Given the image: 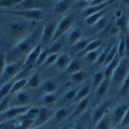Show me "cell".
I'll return each instance as SVG.
<instances>
[{
	"mask_svg": "<svg viewBox=\"0 0 129 129\" xmlns=\"http://www.w3.org/2000/svg\"><path fill=\"white\" fill-rule=\"evenodd\" d=\"M39 35H41V32H39L37 29L34 28V30L27 37L17 42L9 52V58L12 60V62L22 59L23 56H27L28 53L38 45L37 39Z\"/></svg>",
	"mask_w": 129,
	"mask_h": 129,
	"instance_id": "obj_1",
	"label": "cell"
},
{
	"mask_svg": "<svg viewBox=\"0 0 129 129\" xmlns=\"http://www.w3.org/2000/svg\"><path fill=\"white\" fill-rule=\"evenodd\" d=\"M35 22L28 21L25 19H19L16 21H12L8 24V33L14 41L19 42L20 40L27 37L32 31L34 30Z\"/></svg>",
	"mask_w": 129,
	"mask_h": 129,
	"instance_id": "obj_2",
	"label": "cell"
},
{
	"mask_svg": "<svg viewBox=\"0 0 129 129\" xmlns=\"http://www.w3.org/2000/svg\"><path fill=\"white\" fill-rule=\"evenodd\" d=\"M23 64H24L23 59H20L18 61L10 62V63L6 64L3 72L1 73V76H0V83L3 84L7 81H10V80L17 78L18 74L23 69Z\"/></svg>",
	"mask_w": 129,
	"mask_h": 129,
	"instance_id": "obj_3",
	"label": "cell"
},
{
	"mask_svg": "<svg viewBox=\"0 0 129 129\" xmlns=\"http://www.w3.org/2000/svg\"><path fill=\"white\" fill-rule=\"evenodd\" d=\"M74 21H76V18H74L73 15H68V16H65L63 19H61L60 22L57 24L55 33H54V36H53V38L51 40V44L54 42V41L58 40L65 33H67L68 30L73 26Z\"/></svg>",
	"mask_w": 129,
	"mask_h": 129,
	"instance_id": "obj_4",
	"label": "cell"
},
{
	"mask_svg": "<svg viewBox=\"0 0 129 129\" xmlns=\"http://www.w3.org/2000/svg\"><path fill=\"white\" fill-rule=\"evenodd\" d=\"M128 71H129V58L123 57L121 58L117 67L115 68L111 79L115 84H122V82L127 76Z\"/></svg>",
	"mask_w": 129,
	"mask_h": 129,
	"instance_id": "obj_5",
	"label": "cell"
},
{
	"mask_svg": "<svg viewBox=\"0 0 129 129\" xmlns=\"http://www.w3.org/2000/svg\"><path fill=\"white\" fill-rule=\"evenodd\" d=\"M4 14L13 15L19 18H22L28 21H39L44 18V10L42 9H30V10H5Z\"/></svg>",
	"mask_w": 129,
	"mask_h": 129,
	"instance_id": "obj_6",
	"label": "cell"
},
{
	"mask_svg": "<svg viewBox=\"0 0 129 129\" xmlns=\"http://www.w3.org/2000/svg\"><path fill=\"white\" fill-rule=\"evenodd\" d=\"M30 107H31L30 104L22 105V106H9L5 112L0 114V122H7L15 120L20 116H22L23 114H25Z\"/></svg>",
	"mask_w": 129,
	"mask_h": 129,
	"instance_id": "obj_7",
	"label": "cell"
},
{
	"mask_svg": "<svg viewBox=\"0 0 129 129\" xmlns=\"http://www.w3.org/2000/svg\"><path fill=\"white\" fill-rule=\"evenodd\" d=\"M55 112L53 110L49 109L47 106H39V111H38V115L35 118V120L32 124L31 128H36V127H41L45 126L46 123H48L52 118H54Z\"/></svg>",
	"mask_w": 129,
	"mask_h": 129,
	"instance_id": "obj_8",
	"label": "cell"
},
{
	"mask_svg": "<svg viewBox=\"0 0 129 129\" xmlns=\"http://www.w3.org/2000/svg\"><path fill=\"white\" fill-rule=\"evenodd\" d=\"M56 23L55 22H50L48 23L41 30V35H40V40H41V46H47L49 44H51V40L54 36V33H55L56 30Z\"/></svg>",
	"mask_w": 129,
	"mask_h": 129,
	"instance_id": "obj_9",
	"label": "cell"
},
{
	"mask_svg": "<svg viewBox=\"0 0 129 129\" xmlns=\"http://www.w3.org/2000/svg\"><path fill=\"white\" fill-rule=\"evenodd\" d=\"M46 6L45 0H24L19 5H17L15 10H30V9H42ZM12 10V9H10Z\"/></svg>",
	"mask_w": 129,
	"mask_h": 129,
	"instance_id": "obj_10",
	"label": "cell"
},
{
	"mask_svg": "<svg viewBox=\"0 0 129 129\" xmlns=\"http://www.w3.org/2000/svg\"><path fill=\"white\" fill-rule=\"evenodd\" d=\"M44 49V47L41 46V44H38L36 47H34L32 49L28 55L26 56V58L24 59V64H23V68H28V67H32L33 68L35 66V63H36V60L39 56V54L41 52V50Z\"/></svg>",
	"mask_w": 129,
	"mask_h": 129,
	"instance_id": "obj_11",
	"label": "cell"
},
{
	"mask_svg": "<svg viewBox=\"0 0 129 129\" xmlns=\"http://www.w3.org/2000/svg\"><path fill=\"white\" fill-rule=\"evenodd\" d=\"M110 104H111L110 100H105V101L101 102L100 104H98V105L93 110L91 119H92V121H93L94 124H96L97 122H99V121L102 119V118L106 115L107 110H109V107H110Z\"/></svg>",
	"mask_w": 129,
	"mask_h": 129,
	"instance_id": "obj_12",
	"label": "cell"
},
{
	"mask_svg": "<svg viewBox=\"0 0 129 129\" xmlns=\"http://www.w3.org/2000/svg\"><path fill=\"white\" fill-rule=\"evenodd\" d=\"M128 107H129V104L122 103V104H119L118 106H116L115 109L113 110V113H112V116H111V121H112L113 127H118L119 126L123 116L125 115L126 111L128 110Z\"/></svg>",
	"mask_w": 129,
	"mask_h": 129,
	"instance_id": "obj_13",
	"label": "cell"
},
{
	"mask_svg": "<svg viewBox=\"0 0 129 129\" xmlns=\"http://www.w3.org/2000/svg\"><path fill=\"white\" fill-rule=\"evenodd\" d=\"M28 103H29V94L28 92L22 90L12 95L9 106H22V105H27Z\"/></svg>",
	"mask_w": 129,
	"mask_h": 129,
	"instance_id": "obj_14",
	"label": "cell"
},
{
	"mask_svg": "<svg viewBox=\"0 0 129 129\" xmlns=\"http://www.w3.org/2000/svg\"><path fill=\"white\" fill-rule=\"evenodd\" d=\"M116 26L121 33L126 34L128 28V16L123 10H118L116 13Z\"/></svg>",
	"mask_w": 129,
	"mask_h": 129,
	"instance_id": "obj_15",
	"label": "cell"
},
{
	"mask_svg": "<svg viewBox=\"0 0 129 129\" xmlns=\"http://www.w3.org/2000/svg\"><path fill=\"white\" fill-rule=\"evenodd\" d=\"M78 1V0H59V1H57L55 3V5H54V13L61 16V15H64L66 14L69 8L76 3Z\"/></svg>",
	"mask_w": 129,
	"mask_h": 129,
	"instance_id": "obj_16",
	"label": "cell"
},
{
	"mask_svg": "<svg viewBox=\"0 0 129 129\" xmlns=\"http://www.w3.org/2000/svg\"><path fill=\"white\" fill-rule=\"evenodd\" d=\"M117 0H109V1H106L104 3H101V4H97V5H94V6H87L85 8V10L83 12V16L85 18H87L93 14H96L98 12H101V10L105 9V8H109L111 7Z\"/></svg>",
	"mask_w": 129,
	"mask_h": 129,
	"instance_id": "obj_17",
	"label": "cell"
},
{
	"mask_svg": "<svg viewBox=\"0 0 129 129\" xmlns=\"http://www.w3.org/2000/svg\"><path fill=\"white\" fill-rule=\"evenodd\" d=\"M109 10H110V7H109V8H105V9H103V10H101V12L96 13V14H93V15L87 17V18H85V22H86V24L89 25V26H94V25H96V24H97L99 21H100V20L107 14V13H109Z\"/></svg>",
	"mask_w": 129,
	"mask_h": 129,
	"instance_id": "obj_18",
	"label": "cell"
},
{
	"mask_svg": "<svg viewBox=\"0 0 129 129\" xmlns=\"http://www.w3.org/2000/svg\"><path fill=\"white\" fill-rule=\"evenodd\" d=\"M71 61V57L66 53H63V54H59V56L55 62L54 65L56 66L57 69H60V70H65L66 67L68 66V64L70 63Z\"/></svg>",
	"mask_w": 129,
	"mask_h": 129,
	"instance_id": "obj_19",
	"label": "cell"
},
{
	"mask_svg": "<svg viewBox=\"0 0 129 129\" xmlns=\"http://www.w3.org/2000/svg\"><path fill=\"white\" fill-rule=\"evenodd\" d=\"M101 45H102V39H94V40H90V41H89V44L85 47V49H84L82 52H80V53L78 54V56L83 57V56H85L87 53L97 50Z\"/></svg>",
	"mask_w": 129,
	"mask_h": 129,
	"instance_id": "obj_20",
	"label": "cell"
},
{
	"mask_svg": "<svg viewBox=\"0 0 129 129\" xmlns=\"http://www.w3.org/2000/svg\"><path fill=\"white\" fill-rule=\"evenodd\" d=\"M89 102H90V99H89L88 96H87V97H85L84 99L80 100V101L77 103V106L74 107L73 112L71 113V117H77V116L83 114V113L86 111V109H87Z\"/></svg>",
	"mask_w": 129,
	"mask_h": 129,
	"instance_id": "obj_21",
	"label": "cell"
},
{
	"mask_svg": "<svg viewBox=\"0 0 129 129\" xmlns=\"http://www.w3.org/2000/svg\"><path fill=\"white\" fill-rule=\"evenodd\" d=\"M40 88L44 93H55L58 88V85L56 81H54L53 79H49L40 85Z\"/></svg>",
	"mask_w": 129,
	"mask_h": 129,
	"instance_id": "obj_22",
	"label": "cell"
},
{
	"mask_svg": "<svg viewBox=\"0 0 129 129\" xmlns=\"http://www.w3.org/2000/svg\"><path fill=\"white\" fill-rule=\"evenodd\" d=\"M27 81H28V78H21L19 80H16L12 87V90H10L9 95H14L20 91L24 90L27 86Z\"/></svg>",
	"mask_w": 129,
	"mask_h": 129,
	"instance_id": "obj_23",
	"label": "cell"
},
{
	"mask_svg": "<svg viewBox=\"0 0 129 129\" xmlns=\"http://www.w3.org/2000/svg\"><path fill=\"white\" fill-rule=\"evenodd\" d=\"M71 116L70 111L67 109V107H60L59 110H57L55 112V115H54V118H55L56 122H62L64 120H66L68 117Z\"/></svg>",
	"mask_w": 129,
	"mask_h": 129,
	"instance_id": "obj_24",
	"label": "cell"
},
{
	"mask_svg": "<svg viewBox=\"0 0 129 129\" xmlns=\"http://www.w3.org/2000/svg\"><path fill=\"white\" fill-rule=\"evenodd\" d=\"M16 80L17 79L15 78V79L7 81V82H5L1 85V87H0V99H2V98H4V97H6V96L9 95L10 90H12V87H13V85H14Z\"/></svg>",
	"mask_w": 129,
	"mask_h": 129,
	"instance_id": "obj_25",
	"label": "cell"
},
{
	"mask_svg": "<svg viewBox=\"0 0 129 129\" xmlns=\"http://www.w3.org/2000/svg\"><path fill=\"white\" fill-rule=\"evenodd\" d=\"M110 82H111V79L104 78V80L101 82V84L95 89V94H96V96H97V97H102V96L105 95L107 89H109Z\"/></svg>",
	"mask_w": 129,
	"mask_h": 129,
	"instance_id": "obj_26",
	"label": "cell"
},
{
	"mask_svg": "<svg viewBox=\"0 0 129 129\" xmlns=\"http://www.w3.org/2000/svg\"><path fill=\"white\" fill-rule=\"evenodd\" d=\"M121 60V58L119 57V56H117L111 63H109L106 65V67H105V70L103 71V73H104V78H107V79H111V77H112V74H113V72H114V70H115V68L117 67V65H118V63H119V61Z\"/></svg>",
	"mask_w": 129,
	"mask_h": 129,
	"instance_id": "obj_27",
	"label": "cell"
},
{
	"mask_svg": "<svg viewBox=\"0 0 129 129\" xmlns=\"http://www.w3.org/2000/svg\"><path fill=\"white\" fill-rule=\"evenodd\" d=\"M80 70H82L81 61L78 58H74V59H71L70 63L68 64V66L65 69V72H67L69 74H72V73L77 72V71H80Z\"/></svg>",
	"mask_w": 129,
	"mask_h": 129,
	"instance_id": "obj_28",
	"label": "cell"
},
{
	"mask_svg": "<svg viewBox=\"0 0 129 129\" xmlns=\"http://www.w3.org/2000/svg\"><path fill=\"white\" fill-rule=\"evenodd\" d=\"M112 128H114V127H113V124L111 121V118L105 115L99 122L95 124L94 129H112Z\"/></svg>",
	"mask_w": 129,
	"mask_h": 129,
	"instance_id": "obj_29",
	"label": "cell"
},
{
	"mask_svg": "<svg viewBox=\"0 0 129 129\" xmlns=\"http://www.w3.org/2000/svg\"><path fill=\"white\" fill-rule=\"evenodd\" d=\"M89 41H90V39H88V38H86V39H80L78 42H76L74 45L71 46V52L73 54H76V55H78V54L80 52H82L85 49V47L89 44Z\"/></svg>",
	"mask_w": 129,
	"mask_h": 129,
	"instance_id": "obj_30",
	"label": "cell"
},
{
	"mask_svg": "<svg viewBox=\"0 0 129 129\" xmlns=\"http://www.w3.org/2000/svg\"><path fill=\"white\" fill-rule=\"evenodd\" d=\"M39 85H40V74L35 72V73H32L31 76L28 78L26 87H28V88H37Z\"/></svg>",
	"mask_w": 129,
	"mask_h": 129,
	"instance_id": "obj_31",
	"label": "cell"
},
{
	"mask_svg": "<svg viewBox=\"0 0 129 129\" xmlns=\"http://www.w3.org/2000/svg\"><path fill=\"white\" fill-rule=\"evenodd\" d=\"M24 0H0V8H5L6 10L14 9Z\"/></svg>",
	"mask_w": 129,
	"mask_h": 129,
	"instance_id": "obj_32",
	"label": "cell"
},
{
	"mask_svg": "<svg viewBox=\"0 0 129 129\" xmlns=\"http://www.w3.org/2000/svg\"><path fill=\"white\" fill-rule=\"evenodd\" d=\"M82 38V31L81 29H73L72 31L69 32V34H68V44L69 45H74L76 42H78L80 39Z\"/></svg>",
	"mask_w": 129,
	"mask_h": 129,
	"instance_id": "obj_33",
	"label": "cell"
},
{
	"mask_svg": "<svg viewBox=\"0 0 129 129\" xmlns=\"http://www.w3.org/2000/svg\"><path fill=\"white\" fill-rule=\"evenodd\" d=\"M90 89H91V86H90V85H85V86H83V87H82L80 90H78L77 96H76V98H74L73 101L79 102L80 100L84 99L85 97H87V96L89 95V93H90Z\"/></svg>",
	"mask_w": 129,
	"mask_h": 129,
	"instance_id": "obj_34",
	"label": "cell"
},
{
	"mask_svg": "<svg viewBox=\"0 0 129 129\" xmlns=\"http://www.w3.org/2000/svg\"><path fill=\"white\" fill-rule=\"evenodd\" d=\"M85 78H86V73L85 71L83 70H80V71H77L72 74H70V79H71V82L73 84H81L85 81Z\"/></svg>",
	"mask_w": 129,
	"mask_h": 129,
	"instance_id": "obj_35",
	"label": "cell"
},
{
	"mask_svg": "<svg viewBox=\"0 0 129 129\" xmlns=\"http://www.w3.org/2000/svg\"><path fill=\"white\" fill-rule=\"evenodd\" d=\"M104 80V73L103 71H99V72H96L93 78H92V83H91V87L96 89L98 86L101 84V82Z\"/></svg>",
	"mask_w": 129,
	"mask_h": 129,
	"instance_id": "obj_36",
	"label": "cell"
},
{
	"mask_svg": "<svg viewBox=\"0 0 129 129\" xmlns=\"http://www.w3.org/2000/svg\"><path fill=\"white\" fill-rule=\"evenodd\" d=\"M61 49H62V41H61V38H59L58 40L51 44L49 49V55L50 54H59Z\"/></svg>",
	"mask_w": 129,
	"mask_h": 129,
	"instance_id": "obj_37",
	"label": "cell"
},
{
	"mask_svg": "<svg viewBox=\"0 0 129 129\" xmlns=\"http://www.w3.org/2000/svg\"><path fill=\"white\" fill-rule=\"evenodd\" d=\"M117 52H118V56L120 58L125 57V37H124V35L121 36L119 42L117 44Z\"/></svg>",
	"mask_w": 129,
	"mask_h": 129,
	"instance_id": "obj_38",
	"label": "cell"
},
{
	"mask_svg": "<svg viewBox=\"0 0 129 129\" xmlns=\"http://www.w3.org/2000/svg\"><path fill=\"white\" fill-rule=\"evenodd\" d=\"M58 56H59V54H50V55H48L46 61L41 65V67L47 68V67H50V66L54 65L55 62H56V60H57V58H58Z\"/></svg>",
	"mask_w": 129,
	"mask_h": 129,
	"instance_id": "obj_39",
	"label": "cell"
},
{
	"mask_svg": "<svg viewBox=\"0 0 129 129\" xmlns=\"http://www.w3.org/2000/svg\"><path fill=\"white\" fill-rule=\"evenodd\" d=\"M99 55H100V53H99L97 50H95V51H92V52L87 53L85 56H83V58H84L86 61L93 63V62H95V61H97Z\"/></svg>",
	"mask_w": 129,
	"mask_h": 129,
	"instance_id": "obj_40",
	"label": "cell"
},
{
	"mask_svg": "<svg viewBox=\"0 0 129 129\" xmlns=\"http://www.w3.org/2000/svg\"><path fill=\"white\" fill-rule=\"evenodd\" d=\"M56 99L57 96L55 93H45L41 97V100L45 104H52L56 101Z\"/></svg>",
	"mask_w": 129,
	"mask_h": 129,
	"instance_id": "obj_41",
	"label": "cell"
},
{
	"mask_svg": "<svg viewBox=\"0 0 129 129\" xmlns=\"http://www.w3.org/2000/svg\"><path fill=\"white\" fill-rule=\"evenodd\" d=\"M48 55H49V50L42 49L41 52H40V54H39V56H38V58H37V60H36L35 66H41L42 64H44V62L46 61Z\"/></svg>",
	"mask_w": 129,
	"mask_h": 129,
	"instance_id": "obj_42",
	"label": "cell"
},
{
	"mask_svg": "<svg viewBox=\"0 0 129 129\" xmlns=\"http://www.w3.org/2000/svg\"><path fill=\"white\" fill-rule=\"evenodd\" d=\"M10 98H12V95H8V96H6V97L0 99V114L5 112L8 109V107H9Z\"/></svg>",
	"mask_w": 129,
	"mask_h": 129,
	"instance_id": "obj_43",
	"label": "cell"
},
{
	"mask_svg": "<svg viewBox=\"0 0 129 129\" xmlns=\"http://www.w3.org/2000/svg\"><path fill=\"white\" fill-rule=\"evenodd\" d=\"M7 64V59H6V54L2 51L0 50V76H1V73L3 72L5 66Z\"/></svg>",
	"mask_w": 129,
	"mask_h": 129,
	"instance_id": "obj_44",
	"label": "cell"
},
{
	"mask_svg": "<svg viewBox=\"0 0 129 129\" xmlns=\"http://www.w3.org/2000/svg\"><path fill=\"white\" fill-rule=\"evenodd\" d=\"M128 92H129V71L127 73L126 78L124 79V81L122 82V87H121V90H120V94L124 95Z\"/></svg>",
	"mask_w": 129,
	"mask_h": 129,
	"instance_id": "obj_45",
	"label": "cell"
},
{
	"mask_svg": "<svg viewBox=\"0 0 129 129\" xmlns=\"http://www.w3.org/2000/svg\"><path fill=\"white\" fill-rule=\"evenodd\" d=\"M77 93H78V89H70V90H68L65 93V99L67 101H73L74 98H76V96H77Z\"/></svg>",
	"mask_w": 129,
	"mask_h": 129,
	"instance_id": "obj_46",
	"label": "cell"
},
{
	"mask_svg": "<svg viewBox=\"0 0 129 129\" xmlns=\"http://www.w3.org/2000/svg\"><path fill=\"white\" fill-rule=\"evenodd\" d=\"M119 126H121V127H129V107H128V110L126 111L125 115L123 116Z\"/></svg>",
	"mask_w": 129,
	"mask_h": 129,
	"instance_id": "obj_47",
	"label": "cell"
},
{
	"mask_svg": "<svg viewBox=\"0 0 129 129\" xmlns=\"http://www.w3.org/2000/svg\"><path fill=\"white\" fill-rule=\"evenodd\" d=\"M125 37V57L129 58V34H124Z\"/></svg>",
	"mask_w": 129,
	"mask_h": 129,
	"instance_id": "obj_48",
	"label": "cell"
},
{
	"mask_svg": "<svg viewBox=\"0 0 129 129\" xmlns=\"http://www.w3.org/2000/svg\"><path fill=\"white\" fill-rule=\"evenodd\" d=\"M109 0H90L89 3H88V6H94V5H97V4H101V3H104Z\"/></svg>",
	"mask_w": 129,
	"mask_h": 129,
	"instance_id": "obj_49",
	"label": "cell"
},
{
	"mask_svg": "<svg viewBox=\"0 0 129 129\" xmlns=\"http://www.w3.org/2000/svg\"><path fill=\"white\" fill-rule=\"evenodd\" d=\"M70 129H85V128L80 124H76V125H73L72 127H70Z\"/></svg>",
	"mask_w": 129,
	"mask_h": 129,
	"instance_id": "obj_50",
	"label": "cell"
},
{
	"mask_svg": "<svg viewBox=\"0 0 129 129\" xmlns=\"http://www.w3.org/2000/svg\"><path fill=\"white\" fill-rule=\"evenodd\" d=\"M120 3H121L122 5L128 6V5H129V0H120Z\"/></svg>",
	"mask_w": 129,
	"mask_h": 129,
	"instance_id": "obj_51",
	"label": "cell"
},
{
	"mask_svg": "<svg viewBox=\"0 0 129 129\" xmlns=\"http://www.w3.org/2000/svg\"><path fill=\"white\" fill-rule=\"evenodd\" d=\"M5 123H6V122H0V129H2V128L4 127Z\"/></svg>",
	"mask_w": 129,
	"mask_h": 129,
	"instance_id": "obj_52",
	"label": "cell"
},
{
	"mask_svg": "<svg viewBox=\"0 0 129 129\" xmlns=\"http://www.w3.org/2000/svg\"><path fill=\"white\" fill-rule=\"evenodd\" d=\"M116 129H129V127H121V126H118V127H116Z\"/></svg>",
	"mask_w": 129,
	"mask_h": 129,
	"instance_id": "obj_53",
	"label": "cell"
},
{
	"mask_svg": "<svg viewBox=\"0 0 129 129\" xmlns=\"http://www.w3.org/2000/svg\"><path fill=\"white\" fill-rule=\"evenodd\" d=\"M60 129H70V127H69V126H67V125H66V126H63V127H61V128H60Z\"/></svg>",
	"mask_w": 129,
	"mask_h": 129,
	"instance_id": "obj_54",
	"label": "cell"
},
{
	"mask_svg": "<svg viewBox=\"0 0 129 129\" xmlns=\"http://www.w3.org/2000/svg\"><path fill=\"white\" fill-rule=\"evenodd\" d=\"M29 129H45L44 126H41V127H36V128H29Z\"/></svg>",
	"mask_w": 129,
	"mask_h": 129,
	"instance_id": "obj_55",
	"label": "cell"
},
{
	"mask_svg": "<svg viewBox=\"0 0 129 129\" xmlns=\"http://www.w3.org/2000/svg\"><path fill=\"white\" fill-rule=\"evenodd\" d=\"M127 33L129 34V15H128V28H127Z\"/></svg>",
	"mask_w": 129,
	"mask_h": 129,
	"instance_id": "obj_56",
	"label": "cell"
},
{
	"mask_svg": "<svg viewBox=\"0 0 129 129\" xmlns=\"http://www.w3.org/2000/svg\"><path fill=\"white\" fill-rule=\"evenodd\" d=\"M112 129H116V127H114V128H112Z\"/></svg>",
	"mask_w": 129,
	"mask_h": 129,
	"instance_id": "obj_57",
	"label": "cell"
}]
</instances>
